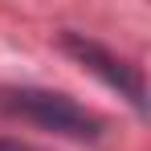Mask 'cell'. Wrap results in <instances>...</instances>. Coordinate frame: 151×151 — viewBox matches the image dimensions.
Returning <instances> with one entry per match:
<instances>
[{
	"label": "cell",
	"instance_id": "cell-1",
	"mask_svg": "<svg viewBox=\"0 0 151 151\" xmlns=\"http://www.w3.org/2000/svg\"><path fill=\"white\" fill-rule=\"evenodd\" d=\"M0 114L33 123L41 131L61 135V139H74V143H98L106 135V123L94 110H86L82 102H74L61 90H41V86H4L0 90Z\"/></svg>",
	"mask_w": 151,
	"mask_h": 151
},
{
	"label": "cell",
	"instance_id": "cell-2",
	"mask_svg": "<svg viewBox=\"0 0 151 151\" xmlns=\"http://www.w3.org/2000/svg\"><path fill=\"white\" fill-rule=\"evenodd\" d=\"M61 49L74 61H82L98 82H106L110 90H119V98H127L139 114L147 110V82H143L139 65H131L127 57H119L114 49H106L102 41L86 37V33H61Z\"/></svg>",
	"mask_w": 151,
	"mask_h": 151
},
{
	"label": "cell",
	"instance_id": "cell-3",
	"mask_svg": "<svg viewBox=\"0 0 151 151\" xmlns=\"http://www.w3.org/2000/svg\"><path fill=\"white\" fill-rule=\"evenodd\" d=\"M0 151H33V147H25V143H17V139H0Z\"/></svg>",
	"mask_w": 151,
	"mask_h": 151
}]
</instances>
